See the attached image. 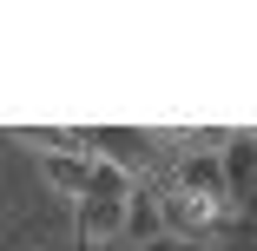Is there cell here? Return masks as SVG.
Returning <instances> with one entry per match:
<instances>
[{
    "label": "cell",
    "mask_w": 257,
    "mask_h": 251,
    "mask_svg": "<svg viewBox=\"0 0 257 251\" xmlns=\"http://www.w3.org/2000/svg\"><path fill=\"white\" fill-rule=\"evenodd\" d=\"M178 192H198V198H218V205H231V165H224V145L185 152V159H178Z\"/></svg>",
    "instance_id": "1"
},
{
    "label": "cell",
    "mask_w": 257,
    "mask_h": 251,
    "mask_svg": "<svg viewBox=\"0 0 257 251\" xmlns=\"http://www.w3.org/2000/svg\"><path fill=\"white\" fill-rule=\"evenodd\" d=\"M40 179L53 185L60 198L86 205V192H92V152H60V145H53V152L40 159Z\"/></svg>",
    "instance_id": "2"
},
{
    "label": "cell",
    "mask_w": 257,
    "mask_h": 251,
    "mask_svg": "<svg viewBox=\"0 0 257 251\" xmlns=\"http://www.w3.org/2000/svg\"><path fill=\"white\" fill-rule=\"evenodd\" d=\"M211 251H257V225H237V218H231V225L211 238Z\"/></svg>",
    "instance_id": "4"
},
{
    "label": "cell",
    "mask_w": 257,
    "mask_h": 251,
    "mask_svg": "<svg viewBox=\"0 0 257 251\" xmlns=\"http://www.w3.org/2000/svg\"><path fill=\"white\" fill-rule=\"evenodd\" d=\"M125 212H132V205H112V198H86V205H73V218H79V244H86V251L119 244V238H125Z\"/></svg>",
    "instance_id": "3"
}]
</instances>
